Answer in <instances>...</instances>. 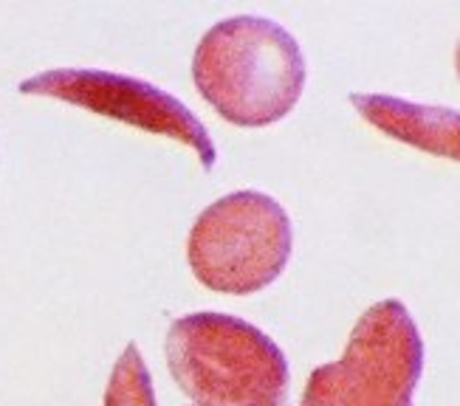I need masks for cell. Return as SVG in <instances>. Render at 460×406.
<instances>
[{
    "instance_id": "8",
    "label": "cell",
    "mask_w": 460,
    "mask_h": 406,
    "mask_svg": "<svg viewBox=\"0 0 460 406\" xmlns=\"http://www.w3.org/2000/svg\"><path fill=\"white\" fill-rule=\"evenodd\" d=\"M455 71H457V79H460V43H457V51H455Z\"/></svg>"
},
{
    "instance_id": "3",
    "label": "cell",
    "mask_w": 460,
    "mask_h": 406,
    "mask_svg": "<svg viewBox=\"0 0 460 406\" xmlns=\"http://www.w3.org/2000/svg\"><path fill=\"white\" fill-rule=\"evenodd\" d=\"M294 252L288 212L266 192L240 190L207 207L190 229L195 279L217 294L246 296L269 288Z\"/></svg>"
},
{
    "instance_id": "7",
    "label": "cell",
    "mask_w": 460,
    "mask_h": 406,
    "mask_svg": "<svg viewBox=\"0 0 460 406\" xmlns=\"http://www.w3.org/2000/svg\"><path fill=\"white\" fill-rule=\"evenodd\" d=\"M105 406H155L153 378L142 358V350L130 341L113 364L105 390Z\"/></svg>"
},
{
    "instance_id": "4",
    "label": "cell",
    "mask_w": 460,
    "mask_h": 406,
    "mask_svg": "<svg viewBox=\"0 0 460 406\" xmlns=\"http://www.w3.org/2000/svg\"><path fill=\"white\" fill-rule=\"evenodd\" d=\"M424 339L404 302L382 299L356 322L345 356L308 375L299 406H412Z\"/></svg>"
},
{
    "instance_id": "2",
    "label": "cell",
    "mask_w": 460,
    "mask_h": 406,
    "mask_svg": "<svg viewBox=\"0 0 460 406\" xmlns=\"http://www.w3.org/2000/svg\"><path fill=\"white\" fill-rule=\"evenodd\" d=\"M175 384L195 406H286L288 358L279 344L232 313H187L167 331Z\"/></svg>"
},
{
    "instance_id": "6",
    "label": "cell",
    "mask_w": 460,
    "mask_h": 406,
    "mask_svg": "<svg viewBox=\"0 0 460 406\" xmlns=\"http://www.w3.org/2000/svg\"><path fill=\"white\" fill-rule=\"evenodd\" d=\"M350 105L370 128L421 153L460 161V110L418 105L387 93H350Z\"/></svg>"
},
{
    "instance_id": "5",
    "label": "cell",
    "mask_w": 460,
    "mask_h": 406,
    "mask_svg": "<svg viewBox=\"0 0 460 406\" xmlns=\"http://www.w3.org/2000/svg\"><path fill=\"white\" fill-rule=\"evenodd\" d=\"M26 96H51L68 105L85 108L96 116L125 121L130 128L175 138L195 150L201 167L209 172L217 161V150L209 130L181 99L150 85L145 79L99 71V68H51L20 83Z\"/></svg>"
},
{
    "instance_id": "1",
    "label": "cell",
    "mask_w": 460,
    "mask_h": 406,
    "mask_svg": "<svg viewBox=\"0 0 460 406\" xmlns=\"http://www.w3.org/2000/svg\"><path fill=\"white\" fill-rule=\"evenodd\" d=\"M192 79L207 105L229 125L269 128L296 108L308 66L299 43L279 23L237 14L201 37Z\"/></svg>"
}]
</instances>
